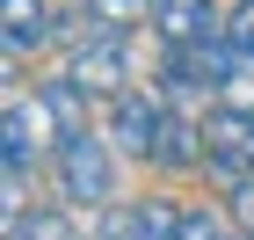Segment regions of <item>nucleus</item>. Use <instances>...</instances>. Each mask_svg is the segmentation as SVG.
<instances>
[{
  "instance_id": "1a4fd4ad",
  "label": "nucleus",
  "mask_w": 254,
  "mask_h": 240,
  "mask_svg": "<svg viewBox=\"0 0 254 240\" xmlns=\"http://www.w3.org/2000/svg\"><path fill=\"white\" fill-rule=\"evenodd\" d=\"M15 240H80V226H73V211H51V204H44V211H29V219H22Z\"/></svg>"
},
{
  "instance_id": "9b49d317",
  "label": "nucleus",
  "mask_w": 254,
  "mask_h": 240,
  "mask_svg": "<svg viewBox=\"0 0 254 240\" xmlns=\"http://www.w3.org/2000/svg\"><path fill=\"white\" fill-rule=\"evenodd\" d=\"M95 240H138V204H102Z\"/></svg>"
},
{
  "instance_id": "7ed1b4c3",
  "label": "nucleus",
  "mask_w": 254,
  "mask_h": 240,
  "mask_svg": "<svg viewBox=\"0 0 254 240\" xmlns=\"http://www.w3.org/2000/svg\"><path fill=\"white\" fill-rule=\"evenodd\" d=\"M65 73H73L87 95L117 102V95H124V80H131V59H124V29H117V22H102L95 37H80V44H73V66H65Z\"/></svg>"
},
{
  "instance_id": "ddd939ff",
  "label": "nucleus",
  "mask_w": 254,
  "mask_h": 240,
  "mask_svg": "<svg viewBox=\"0 0 254 240\" xmlns=\"http://www.w3.org/2000/svg\"><path fill=\"white\" fill-rule=\"evenodd\" d=\"M225 197H233V204H225V211H233V226H240V233H254V175H247V182H233Z\"/></svg>"
},
{
  "instance_id": "20e7f679",
  "label": "nucleus",
  "mask_w": 254,
  "mask_h": 240,
  "mask_svg": "<svg viewBox=\"0 0 254 240\" xmlns=\"http://www.w3.org/2000/svg\"><path fill=\"white\" fill-rule=\"evenodd\" d=\"M153 29L160 44H211L225 22L211 15V0H153Z\"/></svg>"
},
{
  "instance_id": "f8f14e48",
  "label": "nucleus",
  "mask_w": 254,
  "mask_h": 240,
  "mask_svg": "<svg viewBox=\"0 0 254 240\" xmlns=\"http://www.w3.org/2000/svg\"><path fill=\"white\" fill-rule=\"evenodd\" d=\"M87 15H102V22H138V15H153V0H87Z\"/></svg>"
},
{
  "instance_id": "f03ea898",
  "label": "nucleus",
  "mask_w": 254,
  "mask_h": 240,
  "mask_svg": "<svg viewBox=\"0 0 254 240\" xmlns=\"http://www.w3.org/2000/svg\"><path fill=\"white\" fill-rule=\"evenodd\" d=\"M167 102H153V95H138V87H124L117 102H109V139H117V153H131V160H153L160 153V139H167Z\"/></svg>"
},
{
  "instance_id": "39448f33",
  "label": "nucleus",
  "mask_w": 254,
  "mask_h": 240,
  "mask_svg": "<svg viewBox=\"0 0 254 240\" xmlns=\"http://www.w3.org/2000/svg\"><path fill=\"white\" fill-rule=\"evenodd\" d=\"M37 102H44V117H51V139H73V131H87V102H95V95H87L73 73L44 80V95H37Z\"/></svg>"
},
{
  "instance_id": "6e6552de",
  "label": "nucleus",
  "mask_w": 254,
  "mask_h": 240,
  "mask_svg": "<svg viewBox=\"0 0 254 240\" xmlns=\"http://www.w3.org/2000/svg\"><path fill=\"white\" fill-rule=\"evenodd\" d=\"M138 240H182V211L160 204V197H145L138 204Z\"/></svg>"
},
{
  "instance_id": "9d476101",
  "label": "nucleus",
  "mask_w": 254,
  "mask_h": 240,
  "mask_svg": "<svg viewBox=\"0 0 254 240\" xmlns=\"http://www.w3.org/2000/svg\"><path fill=\"white\" fill-rule=\"evenodd\" d=\"M182 240H247V233L218 211H182Z\"/></svg>"
},
{
  "instance_id": "423d86ee",
  "label": "nucleus",
  "mask_w": 254,
  "mask_h": 240,
  "mask_svg": "<svg viewBox=\"0 0 254 240\" xmlns=\"http://www.w3.org/2000/svg\"><path fill=\"white\" fill-rule=\"evenodd\" d=\"M203 153H211V131L189 117H167V139H160L153 167H167V175H189V167H203Z\"/></svg>"
},
{
  "instance_id": "0eeeda50",
  "label": "nucleus",
  "mask_w": 254,
  "mask_h": 240,
  "mask_svg": "<svg viewBox=\"0 0 254 240\" xmlns=\"http://www.w3.org/2000/svg\"><path fill=\"white\" fill-rule=\"evenodd\" d=\"M0 15H7V59L51 44V7L44 0H0Z\"/></svg>"
},
{
  "instance_id": "4468645a",
  "label": "nucleus",
  "mask_w": 254,
  "mask_h": 240,
  "mask_svg": "<svg viewBox=\"0 0 254 240\" xmlns=\"http://www.w3.org/2000/svg\"><path fill=\"white\" fill-rule=\"evenodd\" d=\"M225 37H233V44H247V51H254V0H240L233 15H225Z\"/></svg>"
},
{
  "instance_id": "f257e3e1",
  "label": "nucleus",
  "mask_w": 254,
  "mask_h": 240,
  "mask_svg": "<svg viewBox=\"0 0 254 240\" xmlns=\"http://www.w3.org/2000/svg\"><path fill=\"white\" fill-rule=\"evenodd\" d=\"M51 182H59L65 204H87V211L117 204V160H109V146H102L95 131L51 139Z\"/></svg>"
},
{
  "instance_id": "2eb2a0df",
  "label": "nucleus",
  "mask_w": 254,
  "mask_h": 240,
  "mask_svg": "<svg viewBox=\"0 0 254 240\" xmlns=\"http://www.w3.org/2000/svg\"><path fill=\"white\" fill-rule=\"evenodd\" d=\"M247 240H254V233H247Z\"/></svg>"
}]
</instances>
